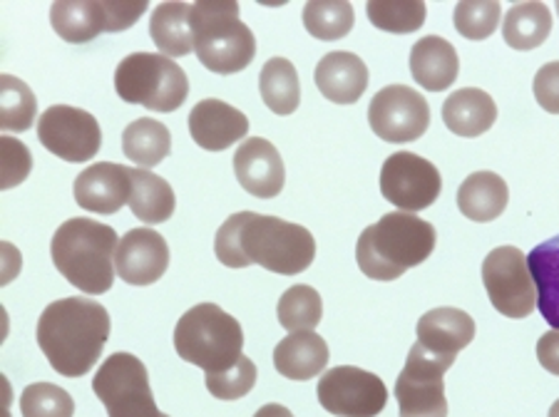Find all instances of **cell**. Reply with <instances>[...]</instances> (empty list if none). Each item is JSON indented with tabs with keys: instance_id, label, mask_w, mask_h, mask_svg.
I'll return each mask as SVG.
<instances>
[{
	"instance_id": "52a82bcc",
	"label": "cell",
	"mask_w": 559,
	"mask_h": 417,
	"mask_svg": "<svg viewBox=\"0 0 559 417\" xmlns=\"http://www.w3.org/2000/svg\"><path fill=\"white\" fill-rule=\"evenodd\" d=\"M115 90L128 105L175 112L189 97L187 72L162 52H132L115 70Z\"/></svg>"
},
{
	"instance_id": "7a4b0ae2",
	"label": "cell",
	"mask_w": 559,
	"mask_h": 417,
	"mask_svg": "<svg viewBox=\"0 0 559 417\" xmlns=\"http://www.w3.org/2000/svg\"><path fill=\"white\" fill-rule=\"evenodd\" d=\"M35 335L56 373L83 378L100 360L110 338V313L103 303L83 296L60 298L40 313Z\"/></svg>"
},
{
	"instance_id": "f546056e",
	"label": "cell",
	"mask_w": 559,
	"mask_h": 417,
	"mask_svg": "<svg viewBox=\"0 0 559 417\" xmlns=\"http://www.w3.org/2000/svg\"><path fill=\"white\" fill-rule=\"evenodd\" d=\"M552 33V13L545 3L512 5L502 23V38L512 50H535Z\"/></svg>"
},
{
	"instance_id": "3957f363",
	"label": "cell",
	"mask_w": 559,
	"mask_h": 417,
	"mask_svg": "<svg viewBox=\"0 0 559 417\" xmlns=\"http://www.w3.org/2000/svg\"><path fill=\"white\" fill-rule=\"evenodd\" d=\"M436 226L408 212H391L364 229L356 243L358 269L373 281H395L436 251Z\"/></svg>"
},
{
	"instance_id": "74e56055",
	"label": "cell",
	"mask_w": 559,
	"mask_h": 417,
	"mask_svg": "<svg viewBox=\"0 0 559 417\" xmlns=\"http://www.w3.org/2000/svg\"><path fill=\"white\" fill-rule=\"evenodd\" d=\"M257 385V366L254 360L241 356L239 362L224 373L206 376V390L219 401H239V397L249 395Z\"/></svg>"
},
{
	"instance_id": "836d02e7",
	"label": "cell",
	"mask_w": 559,
	"mask_h": 417,
	"mask_svg": "<svg viewBox=\"0 0 559 417\" xmlns=\"http://www.w3.org/2000/svg\"><path fill=\"white\" fill-rule=\"evenodd\" d=\"M38 115V99L33 90L15 75L0 78V127L5 132L31 130Z\"/></svg>"
},
{
	"instance_id": "6da1fadb",
	"label": "cell",
	"mask_w": 559,
	"mask_h": 417,
	"mask_svg": "<svg viewBox=\"0 0 559 417\" xmlns=\"http://www.w3.org/2000/svg\"><path fill=\"white\" fill-rule=\"evenodd\" d=\"M214 253L229 269L257 264L272 274L296 276L313 264L316 239L301 224L269 214L239 212L219 226Z\"/></svg>"
},
{
	"instance_id": "ba28073f",
	"label": "cell",
	"mask_w": 559,
	"mask_h": 417,
	"mask_svg": "<svg viewBox=\"0 0 559 417\" xmlns=\"http://www.w3.org/2000/svg\"><path fill=\"white\" fill-rule=\"evenodd\" d=\"M93 390L107 417H165L157 410L147 368L132 353H112L95 373Z\"/></svg>"
},
{
	"instance_id": "4dcf8cb0",
	"label": "cell",
	"mask_w": 559,
	"mask_h": 417,
	"mask_svg": "<svg viewBox=\"0 0 559 417\" xmlns=\"http://www.w3.org/2000/svg\"><path fill=\"white\" fill-rule=\"evenodd\" d=\"M259 90L264 105L274 115H294L301 105V83L299 72L286 58H272L261 68Z\"/></svg>"
},
{
	"instance_id": "e0dca14e",
	"label": "cell",
	"mask_w": 559,
	"mask_h": 417,
	"mask_svg": "<svg viewBox=\"0 0 559 417\" xmlns=\"http://www.w3.org/2000/svg\"><path fill=\"white\" fill-rule=\"evenodd\" d=\"M75 202L93 214H115L132 196V169L112 162H97L75 179Z\"/></svg>"
},
{
	"instance_id": "60d3db41",
	"label": "cell",
	"mask_w": 559,
	"mask_h": 417,
	"mask_svg": "<svg viewBox=\"0 0 559 417\" xmlns=\"http://www.w3.org/2000/svg\"><path fill=\"white\" fill-rule=\"evenodd\" d=\"M537 360L547 373L559 376V331H547L537 341Z\"/></svg>"
},
{
	"instance_id": "8d00e7d4",
	"label": "cell",
	"mask_w": 559,
	"mask_h": 417,
	"mask_svg": "<svg viewBox=\"0 0 559 417\" xmlns=\"http://www.w3.org/2000/svg\"><path fill=\"white\" fill-rule=\"evenodd\" d=\"M23 417H72L75 401L68 390L52 383H33L21 395Z\"/></svg>"
},
{
	"instance_id": "30bf717a",
	"label": "cell",
	"mask_w": 559,
	"mask_h": 417,
	"mask_svg": "<svg viewBox=\"0 0 559 417\" xmlns=\"http://www.w3.org/2000/svg\"><path fill=\"white\" fill-rule=\"evenodd\" d=\"M483 284L495 311L508 319H527L537 308V288L527 257L515 247H498L485 257Z\"/></svg>"
},
{
	"instance_id": "b9f144b4",
	"label": "cell",
	"mask_w": 559,
	"mask_h": 417,
	"mask_svg": "<svg viewBox=\"0 0 559 417\" xmlns=\"http://www.w3.org/2000/svg\"><path fill=\"white\" fill-rule=\"evenodd\" d=\"M254 417H294V413L278 403H269L261 407V410H257Z\"/></svg>"
},
{
	"instance_id": "ee69618b",
	"label": "cell",
	"mask_w": 559,
	"mask_h": 417,
	"mask_svg": "<svg viewBox=\"0 0 559 417\" xmlns=\"http://www.w3.org/2000/svg\"><path fill=\"white\" fill-rule=\"evenodd\" d=\"M557 13H559V3H557Z\"/></svg>"
},
{
	"instance_id": "ab89813d",
	"label": "cell",
	"mask_w": 559,
	"mask_h": 417,
	"mask_svg": "<svg viewBox=\"0 0 559 417\" xmlns=\"http://www.w3.org/2000/svg\"><path fill=\"white\" fill-rule=\"evenodd\" d=\"M532 90H535V99L545 112L559 115V60L547 62L537 70Z\"/></svg>"
},
{
	"instance_id": "7bdbcfd3",
	"label": "cell",
	"mask_w": 559,
	"mask_h": 417,
	"mask_svg": "<svg viewBox=\"0 0 559 417\" xmlns=\"http://www.w3.org/2000/svg\"><path fill=\"white\" fill-rule=\"evenodd\" d=\"M547 417H559V401L552 407H549V415Z\"/></svg>"
},
{
	"instance_id": "d590c367",
	"label": "cell",
	"mask_w": 559,
	"mask_h": 417,
	"mask_svg": "<svg viewBox=\"0 0 559 417\" xmlns=\"http://www.w3.org/2000/svg\"><path fill=\"white\" fill-rule=\"evenodd\" d=\"M502 8L495 0H465L455 5V31L467 40H488L498 31Z\"/></svg>"
},
{
	"instance_id": "8992f818",
	"label": "cell",
	"mask_w": 559,
	"mask_h": 417,
	"mask_svg": "<svg viewBox=\"0 0 559 417\" xmlns=\"http://www.w3.org/2000/svg\"><path fill=\"white\" fill-rule=\"evenodd\" d=\"M175 348L179 358L202 368L206 376L224 373L245 356V331L216 303H200L177 321Z\"/></svg>"
},
{
	"instance_id": "9c48e42d",
	"label": "cell",
	"mask_w": 559,
	"mask_h": 417,
	"mask_svg": "<svg viewBox=\"0 0 559 417\" xmlns=\"http://www.w3.org/2000/svg\"><path fill=\"white\" fill-rule=\"evenodd\" d=\"M455 358L436 356L416 343L395 380V401L401 417H448L443 376Z\"/></svg>"
},
{
	"instance_id": "cb8c5ba5",
	"label": "cell",
	"mask_w": 559,
	"mask_h": 417,
	"mask_svg": "<svg viewBox=\"0 0 559 417\" xmlns=\"http://www.w3.org/2000/svg\"><path fill=\"white\" fill-rule=\"evenodd\" d=\"M510 189L508 181L495 171H475L457 189L460 214L471 222H495L508 208Z\"/></svg>"
},
{
	"instance_id": "4fadbf2b",
	"label": "cell",
	"mask_w": 559,
	"mask_h": 417,
	"mask_svg": "<svg viewBox=\"0 0 559 417\" xmlns=\"http://www.w3.org/2000/svg\"><path fill=\"white\" fill-rule=\"evenodd\" d=\"M38 140L62 162L83 165L100 152L103 130L100 122L80 107L52 105L38 120Z\"/></svg>"
},
{
	"instance_id": "44dd1931",
	"label": "cell",
	"mask_w": 559,
	"mask_h": 417,
	"mask_svg": "<svg viewBox=\"0 0 559 417\" xmlns=\"http://www.w3.org/2000/svg\"><path fill=\"white\" fill-rule=\"evenodd\" d=\"M460 58L440 35H426L411 48V75L428 93H443L457 80Z\"/></svg>"
},
{
	"instance_id": "7c38bea8",
	"label": "cell",
	"mask_w": 559,
	"mask_h": 417,
	"mask_svg": "<svg viewBox=\"0 0 559 417\" xmlns=\"http://www.w3.org/2000/svg\"><path fill=\"white\" fill-rule=\"evenodd\" d=\"M443 192V177L438 167L413 152H395L383 162L381 194L399 212L416 214L438 202Z\"/></svg>"
},
{
	"instance_id": "7402d4cb",
	"label": "cell",
	"mask_w": 559,
	"mask_h": 417,
	"mask_svg": "<svg viewBox=\"0 0 559 417\" xmlns=\"http://www.w3.org/2000/svg\"><path fill=\"white\" fill-rule=\"evenodd\" d=\"M329 366V346L319 333H292L274 348V368L286 380H311Z\"/></svg>"
},
{
	"instance_id": "d6a6232c",
	"label": "cell",
	"mask_w": 559,
	"mask_h": 417,
	"mask_svg": "<svg viewBox=\"0 0 559 417\" xmlns=\"http://www.w3.org/2000/svg\"><path fill=\"white\" fill-rule=\"evenodd\" d=\"M276 315L288 333H311L323 319L321 294L311 286L296 284L282 294Z\"/></svg>"
},
{
	"instance_id": "83f0119b",
	"label": "cell",
	"mask_w": 559,
	"mask_h": 417,
	"mask_svg": "<svg viewBox=\"0 0 559 417\" xmlns=\"http://www.w3.org/2000/svg\"><path fill=\"white\" fill-rule=\"evenodd\" d=\"M122 152L140 169H152L162 165L173 152V134L167 124L152 120V117H140L124 127Z\"/></svg>"
},
{
	"instance_id": "f6af8a7d",
	"label": "cell",
	"mask_w": 559,
	"mask_h": 417,
	"mask_svg": "<svg viewBox=\"0 0 559 417\" xmlns=\"http://www.w3.org/2000/svg\"><path fill=\"white\" fill-rule=\"evenodd\" d=\"M165 417H169V415H165Z\"/></svg>"
},
{
	"instance_id": "f35d334b",
	"label": "cell",
	"mask_w": 559,
	"mask_h": 417,
	"mask_svg": "<svg viewBox=\"0 0 559 417\" xmlns=\"http://www.w3.org/2000/svg\"><path fill=\"white\" fill-rule=\"evenodd\" d=\"M0 142H3V181L0 187L13 189L31 175L33 157L31 150L13 138H3Z\"/></svg>"
},
{
	"instance_id": "5b68a950",
	"label": "cell",
	"mask_w": 559,
	"mask_h": 417,
	"mask_svg": "<svg viewBox=\"0 0 559 417\" xmlns=\"http://www.w3.org/2000/svg\"><path fill=\"white\" fill-rule=\"evenodd\" d=\"M194 52L202 65L216 75H234L251 65L257 40L241 21L239 3L234 0H206L192 5Z\"/></svg>"
},
{
	"instance_id": "d4e9b609",
	"label": "cell",
	"mask_w": 559,
	"mask_h": 417,
	"mask_svg": "<svg viewBox=\"0 0 559 417\" xmlns=\"http://www.w3.org/2000/svg\"><path fill=\"white\" fill-rule=\"evenodd\" d=\"M50 23L66 43H90L100 33H110V8L107 3H78V0L66 3L62 0V3H52Z\"/></svg>"
},
{
	"instance_id": "ffe728a7",
	"label": "cell",
	"mask_w": 559,
	"mask_h": 417,
	"mask_svg": "<svg viewBox=\"0 0 559 417\" xmlns=\"http://www.w3.org/2000/svg\"><path fill=\"white\" fill-rule=\"evenodd\" d=\"M418 343L436 356L455 358L475 338V321L460 308H432L416 325Z\"/></svg>"
},
{
	"instance_id": "2e32d148",
	"label": "cell",
	"mask_w": 559,
	"mask_h": 417,
	"mask_svg": "<svg viewBox=\"0 0 559 417\" xmlns=\"http://www.w3.org/2000/svg\"><path fill=\"white\" fill-rule=\"evenodd\" d=\"M234 175L245 192L257 199H274L286 184L284 159L272 142L249 138L234 152Z\"/></svg>"
},
{
	"instance_id": "e575fe53",
	"label": "cell",
	"mask_w": 559,
	"mask_h": 417,
	"mask_svg": "<svg viewBox=\"0 0 559 417\" xmlns=\"http://www.w3.org/2000/svg\"><path fill=\"white\" fill-rule=\"evenodd\" d=\"M366 15L378 31L405 35L420 31V25L426 23L428 8L426 3H418V0H408V3H393V0H373V3L366 5Z\"/></svg>"
},
{
	"instance_id": "4316f807",
	"label": "cell",
	"mask_w": 559,
	"mask_h": 417,
	"mask_svg": "<svg viewBox=\"0 0 559 417\" xmlns=\"http://www.w3.org/2000/svg\"><path fill=\"white\" fill-rule=\"evenodd\" d=\"M527 266L537 288L539 313L555 331H559V237L532 249Z\"/></svg>"
},
{
	"instance_id": "277c9868",
	"label": "cell",
	"mask_w": 559,
	"mask_h": 417,
	"mask_svg": "<svg viewBox=\"0 0 559 417\" xmlns=\"http://www.w3.org/2000/svg\"><path fill=\"white\" fill-rule=\"evenodd\" d=\"M117 247L120 237L112 226L75 216L56 231L50 257L68 284L87 296H100L112 288Z\"/></svg>"
},
{
	"instance_id": "ac0fdd59",
	"label": "cell",
	"mask_w": 559,
	"mask_h": 417,
	"mask_svg": "<svg viewBox=\"0 0 559 417\" xmlns=\"http://www.w3.org/2000/svg\"><path fill=\"white\" fill-rule=\"evenodd\" d=\"M189 134L206 152H224L247 138V115L222 99H202L189 112Z\"/></svg>"
},
{
	"instance_id": "5bb4252c",
	"label": "cell",
	"mask_w": 559,
	"mask_h": 417,
	"mask_svg": "<svg viewBox=\"0 0 559 417\" xmlns=\"http://www.w3.org/2000/svg\"><path fill=\"white\" fill-rule=\"evenodd\" d=\"M368 122L376 138L391 144L416 142L428 132L430 105L418 90L408 85H388L376 93L368 107Z\"/></svg>"
},
{
	"instance_id": "8fae6325",
	"label": "cell",
	"mask_w": 559,
	"mask_h": 417,
	"mask_svg": "<svg viewBox=\"0 0 559 417\" xmlns=\"http://www.w3.org/2000/svg\"><path fill=\"white\" fill-rule=\"evenodd\" d=\"M319 403L336 417H376L385 410L388 388L378 376L356 366H338L321 376Z\"/></svg>"
},
{
	"instance_id": "9a60e30c",
	"label": "cell",
	"mask_w": 559,
	"mask_h": 417,
	"mask_svg": "<svg viewBox=\"0 0 559 417\" xmlns=\"http://www.w3.org/2000/svg\"><path fill=\"white\" fill-rule=\"evenodd\" d=\"M169 266V247L155 229H132L120 239L115 271L124 284L152 286L165 276Z\"/></svg>"
},
{
	"instance_id": "603a6c76",
	"label": "cell",
	"mask_w": 559,
	"mask_h": 417,
	"mask_svg": "<svg viewBox=\"0 0 559 417\" xmlns=\"http://www.w3.org/2000/svg\"><path fill=\"white\" fill-rule=\"evenodd\" d=\"M495 120H498V105L485 90H457L443 105V122L460 138H480L490 130Z\"/></svg>"
},
{
	"instance_id": "d6986e66",
	"label": "cell",
	"mask_w": 559,
	"mask_h": 417,
	"mask_svg": "<svg viewBox=\"0 0 559 417\" xmlns=\"http://www.w3.org/2000/svg\"><path fill=\"white\" fill-rule=\"evenodd\" d=\"M313 83L329 103L354 105L368 87V68L354 52H329L316 65Z\"/></svg>"
},
{
	"instance_id": "484cf974",
	"label": "cell",
	"mask_w": 559,
	"mask_h": 417,
	"mask_svg": "<svg viewBox=\"0 0 559 417\" xmlns=\"http://www.w3.org/2000/svg\"><path fill=\"white\" fill-rule=\"evenodd\" d=\"M150 38L162 56L185 58L194 50L192 38V5L162 3L152 11Z\"/></svg>"
},
{
	"instance_id": "f1b7e54d",
	"label": "cell",
	"mask_w": 559,
	"mask_h": 417,
	"mask_svg": "<svg viewBox=\"0 0 559 417\" xmlns=\"http://www.w3.org/2000/svg\"><path fill=\"white\" fill-rule=\"evenodd\" d=\"M130 208L144 224H165L177 208L175 189L167 179L152 175L150 169H132Z\"/></svg>"
},
{
	"instance_id": "1f68e13d",
	"label": "cell",
	"mask_w": 559,
	"mask_h": 417,
	"mask_svg": "<svg viewBox=\"0 0 559 417\" xmlns=\"http://www.w3.org/2000/svg\"><path fill=\"white\" fill-rule=\"evenodd\" d=\"M354 5L346 0H311L304 8V28L316 40H341L354 31Z\"/></svg>"
}]
</instances>
